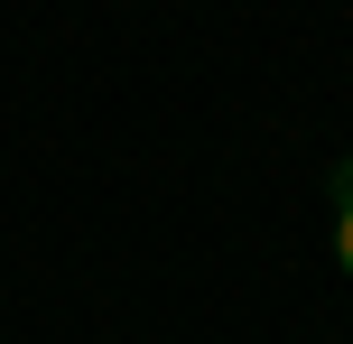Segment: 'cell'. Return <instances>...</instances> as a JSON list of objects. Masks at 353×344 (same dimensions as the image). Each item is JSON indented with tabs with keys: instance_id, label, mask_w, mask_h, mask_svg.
Returning a JSON list of instances; mask_svg holds the SVG:
<instances>
[{
	"instance_id": "cell-1",
	"label": "cell",
	"mask_w": 353,
	"mask_h": 344,
	"mask_svg": "<svg viewBox=\"0 0 353 344\" xmlns=\"http://www.w3.org/2000/svg\"><path fill=\"white\" fill-rule=\"evenodd\" d=\"M335 252H344V270H353V205H344V223H335Z\"/></svg>"
}]
</instances>
